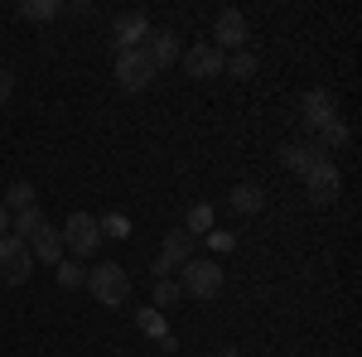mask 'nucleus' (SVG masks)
Here are the masks:
<instances>
[{
	"mask_svg": "<svg viewBox=\"0 0 362 357\" xmlns=\"http://www.w3.org/2000/svg\"><path fill=\"white\" fill-rule=\"evenodd\" d=\"M87 290H92V300L102 304V309H121V304L131 300V275H126V266H116V261L87 266Z\"/></svg>",
	"mask_w": 362,
	"mask_h": 357,
	"instance_id": "f257e3e1",
	"label": "nucleus"
},
{
	"mask_svg": "<svg viewBox=\"0 0 362 357\" xmlns=\"http://www.w3.org/2000/svg\"><path fill=\"white\" fill-rule=\"evenodd\" d=\"M184 271V295H194V300H218L223 295V266L218 261H184L179 266Z\"/></svg>",
	"mask_w": 362,
	"mask_h": 357,
	"instance_id": "f03ea898",
	"label": "nucleus"
},
{
	"mask_svg": "<svg viewBox=\"0 0 362 357\" xmlns=\"http://www.w3.org/2000/svg\"><path fill=\"white\" fill-rule=\"evenodd\" d=\"M34 275V256H29V242L20 237H0V285H25Z\"/></svg>",
	"mask_w": 362,
	"mask_h": 357,
	"instance_id": "7ed1b4c3",
	"label": "nucleus"
},
{
	"mask_svg": "<svg viewBox=\"0 0 362 357\" xmlns=\"http://www.w3.org/2000/svg\"><path fill=\"white\" fill-rule=\"evenodd\" d=\"M58 232H63V251H73V261H83V256H92V251L102 247V232H97L92 213H73Z\"/></svg>",
	"mask_w": 362,
	"mask_h": 357,
	"instance_id": "20e7f679",
	"label": "nucleus"
},
{
	"mask_svg": "<svg viewBox=\"0 0 362 357\" xmlns=\"http://www.w3.org/2000/svg\"><path fill=\"white\" fill-rule=\"evenodd\" d=\"M116 83L121 92H145V87L155 83V63L145 49H126V54H116Z\"/></svg>",
	"mask_w": 362,
	"mask_h": 357,
	"instance_id": "39448f33",
	"label": "nucleus"
},
{
	"mask_svg": "<svg viewBox=\"0 0 362 357\" xmlns=\"http://www.w3.org/2000/svg\"><path fill=\"white\" fill-rule=\"evenodd\" d=\"M247 39H251V25H247V15L242 10H218V20H213V49H247Z\"/></svg>",
	"mask_w": 362,
	"mask_h": 357,
	"instance_id": "423d86ee",
	"label": "nucleus"
},
{
	"mask_svg": "<svg viewBox=\"0 0 362 357\" xmlns=\"http://www.w3.org/2000/svg\"><path fill=\"white\" fill-rule=\"evenodd\" d=\"M338 189H343V174H338L334 160H319V165L305 174V193H309V203H319V208H329L338 198Z\"/></svg>",
	"mask_w": 362,
	"mask_h": 357,
	"instance_id": "0eeeda50",
	"label": "nucleus"
},
{
	"mask_svg": "<svg viewBox=\"0 0 362 357\" xmlns=\"http://www.w3.org/2000/svg\"><path fill=\"white\" fill-rule=\"evenodd\" d=\"M145 39H150V15H145V10H126V15H116V25H112L116 54H126V49H145Z\"/></svg>",
	"mask_w": 362,
	"mask_h": 357,
	"instance_id": "6e6552de",
	"label": "nucleus"
},
{
	"mask_svg": "<svg viewBox=\"0 0 362 357\" xmlns=\"http://www.w3.org/2000/svg\"><path fill=\"white\" fill-rule=\"evenodd\" d=\"M223 68H227V54H223V49H213V44H194V49L184 54V73L198 78V83L223 78Z\"/></svg>",
	"mask_w": 362,
	"mask_h": 357,
	"instance_id": "1a4fd4ad",
	"label": "nucleus"
},
{
	"mask_svg": "<svg viewBox=\"0 0 362 357\" xmlns=\"http://www.w3.org/2000/svg\"><path fill=\"white\" fill-rule=\"evenodd\" d=\"M300 121H305L309 136H319L324 126H334V121H338L334 97H329V92H319V87H314V92H305V102H300Z\"/></svg>",
	"mask_w": 362,
	"mask_h": 357,
	"instance_id": "9d476101",
	"label": "nucleus"
},
{
	"mask_svg": "<svg viewBox=\"0 0 362 357\" xmlns=\"http://www.w3.org/2000/svg\"><path fill=\"white\" fill-rule=\"evenodd\" d=\"M319 160H329V155L319 150V140H290V145H280V165L295 169L300 179H305V174L319 165Z\"/></svg>",
	"mask_w": 362,
	"mask_h": 357,
	"instance_id": "9b49d317",
	"label": "nucleus"
},
{
	"mask_svg": "<svg viewBox=\"0 0 362 357\" xmlns=\"http://www.w3.org/2000/svg\"><path fill=\"white\" fill-rule=\"evenodd\" d=\"M145 54L155 63V73H160V68H174V63H179V34H174V29H150Z\"/></svg>",
	"mask_w": 362,
	"mask_h": 357,
	"instance_id": "f8f14e48",
	"label": "nucleus"
},
{
	"mask_svg": "<svg viewBox=\"0 0 362 357\" xmlns=\"http://www.w3.org/2000/svg\"><path fill=\"white\" fill-rule=\"evenodd\" d=\"M29 256L44 261V266H58V261H63V232H58L54 222H44V227L29 237Z\"/></svg>",
	"mask_w": 362,
	"mask_h": 357,
	"instance_id": "ddd939ff",
	"label": "nucleus"
},
{
	"mask_svg": "<svg viewBox=\"0 0 362 357\" xmlns=\"http://www.w3.org/2000/svg\"><path fill=\"white\" fill-rule=\"evenodd\" d=\"M160 261H165L169 271H179L184 261H194V237H189L184 227H174V232L165 237V251H160Z\"/></svg>",
	"mask_w": 362,
	"mask_h": 357,
	"instance_id": "4468645a",
	"label": "nucleus"
},
{
	"mask_svg": "<svg viewBox=\"0 0 362 357\" xmlns=\"http://www.w3.org/2000/svg\"><path fill=\"white\" fill-rule=\"evenodd\" d=\"M227 203H232V213H242V218H256V213L266 208V189H261V184H237V189L227 193Z\"/></svg>",
	"mask_w": 362,
	"mask_h": 357,
	"instance_id": "2eb2a0df",
	"label": "nucleus"
},
{
	"mask_svg": "<svg viewBox=\"0 0 362 357\" xmlns=\"http://www.w3.org/2000/svg\"><path fill=\"white\" fill-rule=\"evenodd\" d=\"M15 15H20V20H34V25H49V20L63 15V5H58V0H20Z\"/></svg>",
	"mask_w": 362,
	"mask_h": 357,
	"instance_id": "dca6fc26",
	"label": "nucleus"
},
{
	"mask_svg": "<svg viewBox=\"0 0 362 357\" xmlns=\"http://www.w3.org/2000/svg\"><path fill=\"white\" fill-rule=\"evenodd\" d=\"M44 208H39V203H34V208H25V213H15V218H10V237H20V242H29V237H34V232H39V227H44Z\"/></svg>",
	"mask_w": 362,
	"mask_h": 357,
	"instance_id": "f3484780",
	"label": "nucleus"
},
{
	"mask_svg": "<svg viewBox=\"0 0 362 357\" xmlns=\"http://www.w3.org/2000/svg\"><path fill=\"white\" fill-rule=\"evenodd\" d=\"M0 208H5L10 218H15V213H25V208H34V184H25V179H20V184H10L5 198H0Z\"/></svg>",
	"mask_w": 362,
	"mask_h": 357,
	"instance_id": "a211bd4d",
	"label": "nucleus"
},
{
	"mask_svg": "<svg viewBox=\"0 0 362 357\" xmlns=\"http://www.w3.org/2000/svg\"><path fill=\"white\" fill-rule=\"evenodd\" d=\"M54 275H58V285H63V290L87 285V266H83V261H73V256H63V261L54 266Z\"/></svg>",
	"mask_w": 362,
	"mask_h": 357,
	"instance_id": "6ab92c4d",
	"label": "nucleus"
},
{
	"mask_svg": "<svg viewBox=\"0 0 362 357\" xmlns=\"http://www.w3.org/2000/svg\"><path fill=\"white\" fill-rule=\"evenodd\" d=\"M184 300V285L174 280V275H165V280H155V309L165 314V309H174V304Z\"/></svg>",
	"mask_w": 362,
	"mask_h": 357,
	"instance_id": "aec40b11",
	"label": "nucleus"
},
{
	"mask_svg": "<svg viewBox=\"0 0 362 357\" xmlns=\"http://www.w3.org/2000/svg\"><path fill=\"white\" fill-rule=\"evenodd\" d=\"M97 232L112 237V242H126V237H131V218H126V213H102V218H97Z\"/></svg>",
	"mask_w": 362,
	"mask_h": 357,
	"instance_id": "412c9836",
	"label": "nucleus"
},
{
	"mask_svg": "<svg viewBox=\"0 0 362 357\" xmlns=\"http://www.w3.org/2000/svg\"><path fill=\"white\" fill-rule=\"evenodd\" d=\"M213 222H218V213H213L208 203H194L189 218H184V232H189V237H194V232H213Z\"/></svg>",
	"mask_w": 362,
	"mask_h": 357,
	"instance_id": "4be33fe9",
	"label": "nucleus"
},
{
	"mask_svg": "<svg viewBox=\"0 0 362 357\" xmlns=\"http://www.w3.org/2000/svg\"><path fill=\"white\" fill-rule=\"evenodd\" d=\"M136 324H140V333H150V338H169V324H165V314H160V309H140Z\"/></svg>",
	"mask_w": 362,
	"mask_h": 357,
	"instance_id": "5701e85b",
	"label": "nucleus"
},
{
	"mask_svg": "<svg viewBox=\"0 0 362 357\" xmlns=\"http://www.w3.org/2000/svg\"><path fill=\"white\" fill-rule=\"evenodd\" d=\"M223 73H232V78H256V54L251 49H237V54L227 58Z\"/></svg>",
	"mask_w": 362,
	"mask_h": 357,
	"instance_id": "b1692460",
	"label": "nucleus"
},
{
	"mask_svg": "<svg viewBox=\"0 0 362 357\" xmlns=\"http://www.w3.org/2000/svg\"><path fill=\"white\" fill-rule=\"evenodd\" d=\"M343 145H348V126H343V121H334V126L319 131V150H324V155H329V150H343Z\"/></svg>",
	"mask_w": 362,
	"mask_h": 357,
	"instance_id": "393cba45",
	"label": "nucleus"
},
{
	"mask_svg": "<svg viewBox=\"0 0 362 357\" xmlns=\"http://www.w3.org/2000/svg\"><path fill=\"white\" fill-rule=\"evenodd\" d=\"M10 92H15V73H10V68H0V107L10 102Z\"/></svg>",
	"mask_w": 362,
	"mask_h": 357,
	"instance_id": "a878e982",
	"label": "nucleus"
},
{
	"mask_svg": "<svg viewBox=\"0 0 362 357\" xmlns=\"http://www.w3.org/2000/svg\"><path fill=\"white\" fill-rule=\"evenodd\" d=\"M5 232H10V213L0 208V237H5Z\"/></svg>",
	"mask_w": 362,
	"mask_h": 357,
	"instance_id": "bb28decb",
	"label": "nucleus"
},
{
	"mask_svg": "<svg viewBox=\"0 0 362 357\" xmlns=\"http://www.w3.org/2000/svg\"><path fill=\"white\" fill-rule=\"evenodd\" d=\"M218 357H242V353H237V348H218Z\"/></svg>",
	"mask_w": 362,
	"mask_h": 357,
	"instance_id": "cd10ccee",
	"label": "nucleus"
}]
</instances>
